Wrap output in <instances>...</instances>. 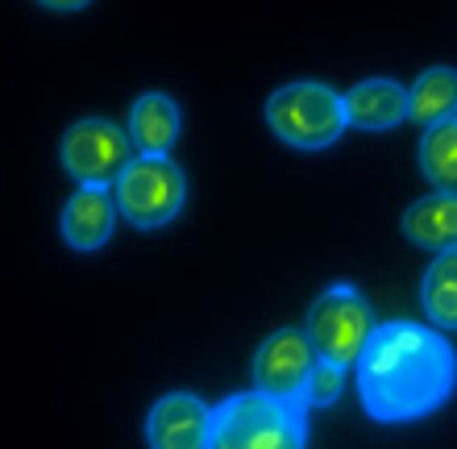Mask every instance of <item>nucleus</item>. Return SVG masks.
Here are the masks:
<instances>
[{
  "instance_id": "7",
  "label": "nucleus",
  "mask_w": 457,
  "mask_h": 449,
  "mask_svg": "<svg viewBox=\"0 0 457 449\" xmlns=\"http://www.w3.org/2000/svg\"><path fill=\"white\" fill-rule=\"evenodd\" d=\"M316 366V350L303 328H278L262 341V350L253 358V391H262L270 400H287L303 408V383Z\"/></svg>"
},
{
  "instance_id": "17",
  "label": "nucleus",
  "mask_w": 457,
  "mask_h": 449,
  "mask_svg": "<svg viewBox=\"0 0 457 449\" xmlns=\"http://www.w3.org/2000/svg\"><path fill=\"white\" fill-rule=\"evenodd\" d=\"M37 4H46V9H54V12H79V9H87L92 0H37Z\"/></svg>"
},
{
  "instance_id": "9",
  "label": "nucleus",
  "mask_w": 457,
  "mask_h": 449,
  "mask_svg": "<svg viewBox=\"0 0 457 449\" xmlns=\"http://www.w3.org/2000/svg\"><path fill=\"white\" fill-rule=\"evenodd\" d=\"M112 225H117V200L109 195V187H79V192L62 204L59 229L62 242L79 250V254H92L112 237Z\"/></svg>"
},
{
  "instance_id": "5",
  "label": "nucleus",
  "mask_w": 457,
  "mask_h": 449,
  "mask_svg": "<svg viewBox=\"0 0 457 449\" xmlns=\"http://www.w3.org/2000/svg\"><path fill=\"white\" fill-rule=\"evenodd\" d=\"M308 341L320 362H333L341 370L361 358L366 341L374 333V320H370V308L361 300L349 283H333L325 292L316 295V303L308 308V325H303Z\"/></svg>"
},
{
  "instance_id": "2",
  "label": "nucleus",
  "mask_w": 457,
  "mask_h": 449,
  "mask_svg": "<svg viewBox=\"0 0 457 449\" xmlns=\"http://www.w3.org/2000/svg\"><path fill=\"white\" fill-rule=\"evenodd\" d=\"M308 420L300 403L270 400L262 391H241L212 408L208 449H303Z\"/></svg>"
},
{
  "instance_id": "8",
  "label": "nucleus",
  "mask_w": 457,
  "mask_h": 449,
  "mask_svg": "<svg viewBox=\"0 0 457 449\" xmlns=\"http://www.w3.org/2000/svg\"><path fill=\"white\" fill-rule=\"evenodd\" d=\"M212 408L192 391H170L145 416L150 449H208Z\"/></svg>"
},
{
  "instance_id": "1",
  "label": "nucleus",
  "mask_w": 457,
  "mask_h": 449,
  "mask_svg": "<svg viewBox=\"0 0 457 449\" xmlns=\"http://www.w3.org/2000/svg\"><path fill=\"white\" fill-rule=\"evenodd\" d=\"M358 370V400L378 425H408L436 412L457 387V353L436 328L391 320L366 341Z\"/></svg>"
},
{
  "instance_id": "14",
  "label": "nucleus",
  "mask_w": 457,
  "mask_h": 449,
  "mask_svg": "<svg viewBox=\"0 0 457 449\" xmlns=\"http://www.w3.org/2000/svg\"><path fill=\"white\" fill-rule=\"evenodd\" d=\"M424 312L428 320L441 328H457V245L441 250L433 258V267L424 270V287H420Z\"/></svg>"
},
{
  "instance_id": "3",
  "label": "nucleus",
  "mask_w": 457,
  "mask_h": 449,
  "mask_svg": "<svg viewBox=\"0 0 457 449\" xmlns=\"http://www.w3.org/2000/svg\"><path fill=\"white\" fill-rule=\"evenodd\" d=\"M266 121L295 150H328L349 125L341 96L320 79H295L270 92Z\"/></svg>"
},
{
  "instance_id": "4",
  "label": "nucleus",
  "mask_w": 457,
  "mask_h": 449,
  "mask_svg": "<svg viewBox=\"0 0 457 449\" xmlns=\"http://www.w3.org/2000/svg\"><path fill=\"white\" fill-rule=\"evenodd\" d=\"M112 200H117V212L129 217V225L162 229L179 217L183 200H187V179L167 154H137L112 183Z\"/></svg>"
},
{
  "instance_id": "12",
  "label": "nucleus",
  "mask_w": 457,
  "mask_h": 449,
  "mask_svg": "<svg viewBox=\"0 0 457 449\" xmlns=\"http://www.w3.org/2000/svg\"><path fill=\"white\" fill-rule=\"evenodd\" d=\"M403 237L424 250H453L457 245V195L433 192L403 212Z\"/></svg>"
},
{
  "instance_id": "10",
  "label": "nucleus",
  "mask_w": 457,
  "mask_h": 449,
  "mask_svg": "<svg viewBox=\"0 0 457 449\" xmlns=\"http://www.w3.org/2000/svg\"><path fill=\"white\" fill-rule=\"evenodd\" d=\"M345 104V121L370 134L395 129L399 121H408V87L395 79H361L341 96Z\"/></svg>"
},
{
  "instance_id": "13",
  "label": "nucleus",
  "mask_w": 457,
  "mask_h": 449,
  "mask_svg": "<svg viewBox=\"0 0 457 449\" xmlns=\"http://www.w3.org/2000/svg\"><path fill=\"white\" fill-rule=\"evenodd\" d=\"M457 117V71L453 67H428L408 87V121L433 129L441 121Z\"/></svg>"
},
{
  "instance_id": "11",
  "label": "nucleus",
  "mask_w": 457,
  "mask_h": 449,
  "mask_svg": "<svg viewBox=\"0 0 457 449\" xmlns=\"http://www.w3.org/2000/svg\"><path fill=\"white\" fill-rule=\"evenodd\" d=\"M179 125H183V117H179V104L170 96H162V92H145L137 104H133V112H129V142H133V150L137 154H167L175 142H179Z\"/></svg>"
},
{
  "instance_id": "6",
  "label": "nucleus",
  "mask_w": 457,
  "mask_h": 449,
  "mask_svg": "<svg viewBox=\"0 0 457 449\" xmlns=\"http://www.w3.org/2000/svg\"><path fill=\"white\" fill-rule=\"evenodd\" d=\"M59 158L79 187H112L120 170L137 158V150H133L129 134L112 125L109 117H84L62 134Z\"/></svg>"
},
{
  "instance_id": "16",
  "label": "nucleus",
  "mask_w": 457,
  "mask_h": 449,
  "mask_svg": "<svg viewBox=\"0 0 457 449\" xmlns=\"http://www.w3.org/2000/svg\"><path fill=\"white\" fill-rule=\"evenodd\" d=\"M341 387H345V370L316 358L312 375L303 383V408H325V403H333L341 395Z\"/></svg>"
},
{
  "instance_id": "15",
  "label": "nucleus",
  "mask_w": 457,
  "mask_h": 449,
  "mask_svg": "<svg viewBox=\"0 0 457 449\" xmlns=\"http://www.w3.org/2000/svg\"><path fill=\"white\" fill-rule=\"evenodd\" d=\"M420 170L428 175V183H436V192L457 195V117L453 121L433 125V129H424Z\"/></svg>"
}]
</instances>
